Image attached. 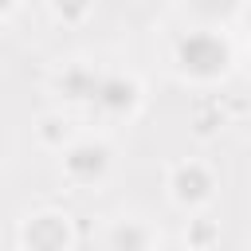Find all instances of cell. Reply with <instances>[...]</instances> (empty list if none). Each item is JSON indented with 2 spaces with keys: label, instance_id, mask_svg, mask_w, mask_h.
Returning <instances> with one entry per match:
<instances>
[{
  "label": "cell",
  "instance_id": "1",
  "mask_svg": "<svg viewBox=\"0 0 251 251\" xmlns=\"http://www.w3.org/2000/svg\"><path fill=\"white\" fill-rule=\"evenodd\" d=\"M235 51L216 24H196L173 43V71L184 86H216L227 78Z\"/></svg>",
  "mask_w": 251,
  "mask_h": 251
},
{
  "label": "cell",
  "instance_id": "2",
  "mask_svg": "<svg viewBox=\"0 0 251 251\" xmlns=\"http://www.w3.org/2000/svg\"><path fill=\"white\" fill-rule=\"evenodd\" d=\"M59 169L67 176V184L75 188H94L110 176L114 169V153L102 137H71V145L59 157Z\"/></svg>",
  "mask_w": 251,
  "mask_h": 251
},
{
  "label": "cell",
  "instance_id": "3",
  "mask_svg": "<svg viewBox=\"0 0 251 251\" xmlns=\"http://www.w3.org/2000/svg\"><path fill=\"white\" fill-rule=\"evenodd\" d=\"M165 192H169V200L176 208L196 212V208H204L216 196V173L204 161H196V157H180L165 173Z\"/></svg>",
  "mask_w": 251,
  "mask_h": 251
},
{
  "label": "cell",
  "instance_id": "4",
  "mask_svg": "<svg viewBox=\"0 0 251 251\" xmlns=\"http://www.w3.org/2000/svg\"><path fill=\"white\" fill-rule=\"evenodd\" d=\"M16 243L20 247H35V251H63V247H75L78 235H75V220L63 212V208H35L20 220V231H16Z\"/></svg>",
  "mask_w": 251,
  "mask_h": 251
},
{
  "label": "cell",
  "instance_id": "5",
  "mask_svg": "<svg viewBox=\"0 0 251 251\" xmlns=\"http://www.w3.org/2000/svg\"><path fill=\"white\" fill-rule=\"evenodd\" d=\"M141 102H145V90H141V82L133 78V75H122V71H114V75H102L98 78V90H94V98H90V106L102 114V118H114V122H129L137 110H141Z\"/></svg>",
  "mask_w": 251,
  "mask_h": 251
},
{
  "label": "cell",
  "instance_id": "6",
  "mask_svg": "<svg viewBox=\"0 0 251 251\" xmlns=\"http://www.w3.org/2000/svg\"><path fill=\"white\" fill-rule=\"evenodd\" d=\"M98 71L90 67V63H67L59 75H55V94L67 102V106H90V98H94V90H98Z\"/></svg>",
  "mask_w": 251,
  "mask_h": 251
},
{
  "label": "cell",
  "instance_id": "7",
  "mask_svg": "<svg viewBox=\"0 0 251 251\" xmlns=\"http://www.w3.org/2000/svg\"><path fill=\"white\" fill-rule=\"evenodd\" d=\"M35 141L51 153H63L71 145V122L63 118V110H47L35 118Z\"/></svg>",
  "mask_w": 251,
  "mask_h": 251
},
{
  "label": "cell",
  "instance_id": "8",
  "mask_svg": "<svg viewBox=\"0 0 251 251\" xmlns=\"http://www.w3.org/2000/svg\"><path fill=\"white\" fill-rule=\"evenodd\" d=\"M161 235L153 227H145V220H118L110 231H106V243L110 247H153Z\"/></svg>",
  "mask_w": 251,
  "mask_h": 251
},
{
  "label": "cell",
  "instance_id": "9",
  "mask_svg": "<svg viewBox=\"0 0 251 251\" xmlns=\"http://www.w3.org/2000/svg\"><path fill=\"white\" fill-rule=\"evenodd\" d=\"M224 110H220V102H212V98H204V102H196V110H192V133L196 137H216L220 129H224Z\"/></svg>",
  "mask_w": 251,
  "mask_h": 251
},
{
  "label": "cell",
  "instance_id": "10",
  "mask_svg": "<svg viewBox=\"0 0 251 251\" xmlns=\"http://www.w3.org/2000/svg\"><path fill=\"white\" fill-rule=\"evenodd\" d=\"M94 4H98V0H47L51 16H55L59 24H67V27L86 24V20H90V12H94Z\"/></svg>",
  "mask_w": 251,
  "mask_h": 251
},
{
  "label": "cell",
  "instance_id": "11",
  "mask_svg": "<svg viewBox=\"0 0 251 251\" xmlns=\"http://www.w3.org/2000/svg\"><path fill=\"white\" fill-rule=\"evenodd\" d=\"M188 227H192V231H184V239H188L192 247H208V243L220 239V227H216L212 220H188Z\"/></svg>",
  "mask_w": 251,
  "mask_h": 251
},
{
  "label": "cell",
  "instance_id": "12",
  "mask_svg": "<svg viewBox=\"0 0 251 251\" xmlns=\"http://www.w3.org/2000/svg\"><path fill=\"white\" fill-rule=\"evenodd\" d=\"M16 8H20V0H0V24H4V20H12V16H16Z\"/></svg>",
  "mask_w": 251,
  "mask_h": 251
},
{
  "label": "cell",
  "instance_id": "13",
  "mask_svg": "<svg viewBox=\"0 0 251 251\" xmlns=\"http://www.w3.org/2000/svg\"><path fill=\"white\" fill-rule=\"evenodd\" d=\"M247 78H251V43H247Z\"/></svg>",
  "mask_w": 251,
  "mask_h": 251
}]
</instances>
